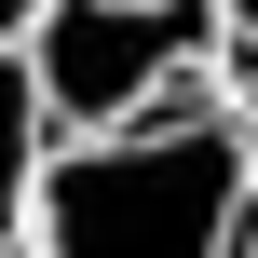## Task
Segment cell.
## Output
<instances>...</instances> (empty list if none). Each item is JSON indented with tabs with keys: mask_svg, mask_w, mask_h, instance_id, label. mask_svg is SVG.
I'll list each match as a JSON object with an SVG mask.
<instances>
[{
	"mask_svg": "<svg viewBox=\"0 0 258 258\" xmlns=\"http://www.w3.org/2000/svg\"><path fill=\"white\" fill-rule=\"evenodd\" d=\"M27 27H41V0H0V54H14V41H27Z\"/></svg>",
	"mask_w": 258,
	"mask_h": 258,
	"instance_id": "obj_5",
	"label": "cell"
},
{
	"mask_svg": "<svg viewBox=\"0 0 258 258\" xmlns=\"http://www.w3.org/2000/svg\"><path fill=\"white\" fill-rule=\"evenodd\" d=\"M14 54L41 82L54 136H109V122H150L163 95H190L218 68V14L204 0H41V27Z\"/></svg>",
	"mask_w": 258,
	"mask_h": 258,
	"instance_id": "obj_2",
	"label": "cell"
},
{
	"mask_svg": "<svg viewBox=\"0 0 258 258\" xmlns=\"http://www.w3.org/2000/svg\"><path fill=\"white\" fill-rule=\"evenodd\" d=\"M204 14H218V54H231V68H258V0H204Z\"/></svg>",
	"mask_w": 258,
	"mask_h": 258,
	"instance_id": "obj_4",
	"label": "cell"
},
{
	"mask_svg": "<svg viewBox=\"0 0 258 258\" xmlns=\"http://www.w3.org/2000/svg\"><path fill=\"white\" fill-rule=\"evenodd\" d=\"M54 163V122H41V82L27 54H0V258H27V190Z\"/></svg>",
	"mask_w": 258,
	"mask_h": 258,
	"instance_id": "obj_3",
	"label": "cell"
},
{
	"mask_svg": "<svg viewBox=\"0 0 258 258\" xmlns=\"http://www.w3.org/2000/svg\"><path fill=\"white\" fill-rule=\"evenodd\" d=\"M27 258H258V122L218 95V68L150 122L54 136Z\"/></svg>",
	"mask_w": 258,
	"mask_h": 258,
	"instance_id": "obj_1",
	"label": "cell"
}]
</instances>
